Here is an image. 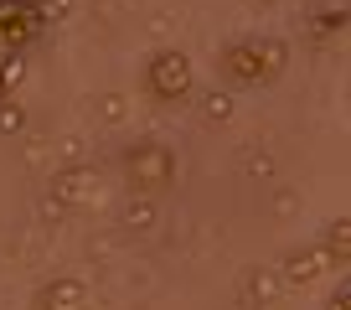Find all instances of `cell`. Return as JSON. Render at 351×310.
Wrapping results in <instances>:
<instances>
[{"mask_svg": "<svg viewBox=\"0 0 351 310\" xmlns=\"http://www.w3.org/2000/svg\"><path fill=\"white\" fill-rule=\"evenodd\" d=\"M263 5H274V0H263Z\"/></svg>", "mask_w": 351, "mask_h": 310, "instance_id": "cell-13", "label": "cell"}, {"mask_svg": "<svg viewBox=\"0 0 351 310\" xmlns=\"http://www.w3.org/2000/svg\"><path fill=\"white\" fill-rule=\"evenodd\" d=\"M124 176H130L134 191H165V187L176 181V155H171V145H160V140L130 145V150H124Z\"/></svg>", "mask_w": 351, "mask_h": 310, "instance_id": "cell-3", "label": "cell"}, {"mask_svg": "<svg viewBox=\"0 0 351 310\" xmlns=\"http://www.w3.org/2000/svg\"><path fill=\"white\" fill-rule=\"evenodd\" d=\"M326 310H351V279H341V285H336V295L326 300Z\"/></svg>", "mask_w": 351, "mask_h": 310, "instance_id": "cell-10", "label": "cell"}, {"mask_svg": "<svg viewBox=\"0 0 351 310\" xmlns=\"http://www.w3.org/2000/svg\"><path fill=\"white\" fill-rule=\"evenodd\" d=\"M228 114H232V99L212 93V99H207V119H228Z\"/></svg>", "mask_w": 351, "mask_h": 310, "instance_id": "cell-11", "label": "cell"}, {"mask_svg": "<svg viewBox=\"0 0 351 310\" xmlns=\"http://www.w3.org/2000/svg\"><path fill=\"white\" fill-rule=\"evenodd\" d=\"M36 310H88V285L73 274H52L36 289Z\"/></svg>", "mask_w": 351, "mask_h": 310, "instance_id": "cell-5", "label": "cell"}, {"mask_svg": "<svg viewBox=\"0 0 351 310\" xmlns=\"http://www.w3.org/2000/svg\"><path fill=\"white\" fill-rule=\"evenodd\" d=\"M16 78H21V57H16L11 67H0V104L11 99V88H16Z\"/></svg>", "mask_w": 351, "mask_h": 310, "instance_id": "cell-9", "label": "cell"}, {"mask_svg": "<svg viewBox=\"0 0 351 310\" xmlns=\"http://www.w3.org/2000/svg\"><path fill=\"white\" fill-rule=\"evenodd\" d=\"M320 248H326L330 269H351V217H330L320 228Z\"/></svg>", "mask_w": 351, "mask_h": 310, "instance_id": "cell-7", "label": "cell"}, {"mask_svg": "<svg viewBox=\"0 0 351 310\" xmlns=\"http://www.w3.org/2000/svg\"><path fill=\"white\" fill-rule=\"evenodd\" d=\"M217 67L238 88H263V83H274L289 67V47L279 42V36H238V42L222 47Z\"/></svg>", "mask_w": 351, "mask_h": 310, "instance_id": "cell-1", "label": "cell"}, {"mask_svg": "<svg viewBox=\"0 0 351 310\" xmlns=\"http://www.w3.org/2000/svg\"><path fill=\"white\" fill-rule=\"evenodd\" d=\"M320 269H330V259H326V248L320 243H305V248H289L285 254V285H315L320 279Z\"/></svg>", "mask_w": 351, "mask_h": 310, "instance_id": "cell-6", "label": "cell"}, {"mask_svg": "<svg viewBox=\"0 0 351 310\" xmlns=\"http://www.w3.org/2000/svg\"><path fill=\"white\" fill-rule=\"evenodd\" d=\"M16 57H21V52H16V47H11V42H5V32H0V67H11V62H16Z\"/></svg>", "mask_w": 351, "mask_h": 310, "instance_id": "cell-12", "label": "cell"}, {"mask_svg": "<svg viewBox=\"0 0 351 310\" xmlns=\"http://www.w3.org/2000/svg\"><path fill=\"white\" fill-rule=\"evenodd\" d=\"M145 88L155 104H186L197 93V67L181 47H160V52L145 62Z\"/></svg>", "mask_w": 351, "mask_h": 310, "instance_id": "cell-2", "label": "cell"}, {"mask_svg": "<svg viewBox=\"0 0 351 310\" xmlns=\"http://www.w3.org/2000/svg\"><path fill=\"white\" fill-rule=\"evenodd\" d=\"M21 124H26L21 104H16V99H5V104H0V134H16V130H21Z\"/></svg>", "mask_w": 351, "mask_h": 310, "instance_id": "cell-8", "label": "cell"}, {"mask_svg": "<svg viewBox=\"0 0 351 310\" xmlns=\"http://www.w3.org/2000/svg\"><path fill=\"white\" fill-rule=\"evenodd\" d=\"M47 26H52V16H47L42 0H0V32H5V42H11L16 52L42 42Z\"/></svg>", "mask_w": 351, "mask_h": 310, "instance_id": "cell-4", "label": "cell"}]
</instances>
